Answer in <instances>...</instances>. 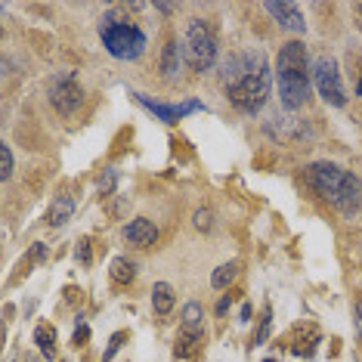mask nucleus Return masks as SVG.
Wrapping results in <instances>:
<instances>
[{
  "label": "nucleus",
  "mask_w": 362,
  "mask_h": 362,
  "mask_svg": "<svg viewBox=\"0 0 362 362\" xmlns=\"http://www.w3.org/2000/svg\"><path fill=\"white\" fill-rule=\"evenodd\" d=\"M233 62H238V71L229 69L226 78L229 103L242 112H260L269 100V87H273V71L267 65V56L242 53Z\"/></svg>",
  "instance_id": "obj_1"
},
{
  "label": "nucleus",
  "mask_w": 362,
  "mask_h": 362,
  "mask_svg": "<svg viewBox=\"0 0 362 362\" xmlns=\"http://www.w3.org/2000/svg\"><path fill=\"white\" fill-rule=\"evenodd\" d=\"M307 177H310V186L316 189L332 208L344 211V214L359 211L362 183L353 170L341 168V164H332V161H313L307 168Z\"/></svg>",
  "instance_id": "obj_2"
},
{
  "label": "nucleus",
  "mask_w": 362,
  "mask_h": 362,
  "mask_svg": "<svg viewBox=\"0 0 362 362\" xmlns=\"http://www.w3.org/2000/svg\"><path fill=\"white\" fill-rule=\"evenodd\" d=\"M310 56L300 40H291L279 50L276 59V84L285 109H300L310 100Z\"/></svg>",
  "instance_id": "obj_3"
},
{
  "label": "nucleus",
  "mask_w": 362,
  "mask_h": 362,
  "mask_svg": "<svg viewBox=\"0 0 362 362\" xmlns=\"http://www.w3.org/2000/svg\"><path fill=\"white\" fill-rule=\"evenodd\" d=\"M103 35V44L105 50H109L115 59H139V56L146 53V35L139 31L136 25H130V22H103L100 28Z\"/></svg>",
  "instance_id": "obj_4"
},
{
  "label": "nucleus",
  "mask_w": 362,
  "mask_h": 362,
  "mask_svg": "<svg viewBox=\"0 0 362 362\" xmlns=\"http://www.w3.org/2000/svg\"><path fill=\"white\" fill-rule=\"evenodd\" d=\"M183 59L192 65L195 71H211L214 59H217V37L208 28L204 19H192L186 28V47H183Z\"/></svg>",
  "instance_id": "obj_5"
},
{
  "label": "nucleus",
  "mask_w": 362,
  "mask_h": 362,
  "mask_svg": "<svg viewBox=\"0 0 362 362\" xmlns=\"http://www.w3.org/2000/svg\"><path fill=\"white\" fill-rule=\"evenodd\" d=\"M313 84H316V93L322 96L328 105H347V93H344V81H341V69L332 56H319L316 62L310 65Z\"/></svg>",
  "instance_id": "obj_6"
},
{
  "label": "nucleus",
  "mask_w": 362,
  "mask_h": 362,
  "mask_svg": "<svg viewBox=\"0 0 362 362\" xmlns=\"http://www.w3.org/2000/svg\"><path fill=\"white\" fill-rule=\"evenodd\" d=\"M204 313L199 303H189L183 310V325H180V337H177V356H189L192 350H199L202 337H204Z\"/></svg>",
  "instance_id": "obj_7"
},
{
  "label": "nucleus",
  "mask_w": 362,
  "mask_h": 362,
  "mask_svg": "<svg viewBox=\"0 0 362 362\" xmlns=\"http://www.w3.org/2000/svg\"><path fill=\"white\" fill-rule=\"evenodd\" d=\"M50 100L59 115H75L81 109V103H84V90L78 87V81L71 75H62V78H56V84L50 87Z\"/></svg>",
  "instance_id": "obj_8"
},
{
  "label": "nucleus",
  "mask_w": 362,
  "mask_h": 362,
  "mask_svg": "<svg viewBox=\"0 0 362 362\" xmlns=\"http://www.w3.org/2000/svg\"><path fill=\"white\" fill-rule=\"evenodd\" d=\"M139 103H143L152 115H158L164 124H177V121H183L189 112H199V109H202V103H199V100H192V103H180V105H168V103H152L149 96H139Z\"/></svg>",
  "instance_id": "obj_9"
},
{
  "label": "nucleus",
  "mask_w": 362,
  "mask_h": 362,
  "mask_svg": "<svg viewBox=\"0 0 362 362\" xmlns=\"http://www.w3.org/2000/svg\"><path fill=\"white\" fill-rule=\"evenodd\" d=\"M267 13L288 31H303L307 28V22H303V13H300L298 4H267Z\"/></svg>",
  "instance_id": "obj_10"
},
{
  "label": "nucleus",
  "mask_w": 362,
  "mask_h": 362,
  "mask_svg": "<svg viewBox=\"0 0 362 362\" xmlns=\"http://www.w3.org/2000/svg\"><path fill=\"white\" fill-rule=\"evenodd\" d=\"M124 238L130 245H136V248H152L155 242H158V229H155L152 220H134V223H127L124 229Z\"/></svg>",
  "instance_id": "obj_11"
},
{
  "label": "nucleus",
  "mask_w": 362,
  "mask_h": 362,
  "mask_svg": "<svg viewBox=\"0 0 362 362\" xmlns=\"http://www.w3.org/2000/svg\"><path fill=\"white\" fill-rule=\"evenodd\" d=\"M174 288L170 285H164V282H158L152 288V307H155V313H158V316H168L170 310H174Z\"/></svg>",
  "instance_id": "obj_12"
},
{
  "label": "nucleus",
  "mask_w": 362,
  "mask_h": 362,
  "mask_svg": "<svg viewBox=\"0 0 362 362\" xmlns=\"http://www.w3.org/2000/svg\"><path fill=\"white\" fill-rule=\"evenodd\" d=\"M109 273H112L115 285H127V282H134V276H136V263L127 260V257H115L112 267H109Z\"/></svg>",
  "instance_id": "obj_13"
},
{
  "label": "nucleus",
  "mask_w": 362,
  "mask_h": 362,
  "mask_svg": "<svg viewBox=\"0 0 362 362\" xmlns=\"http://www.w3.org/2000/svg\"><path fill=\"white\" fill-rule=\"evenodd\" d=\"M71 211H75V202L71 199H56L50 214H47V220H50V226H62L65 220L71 217Z\"/></svg>",
  "instance_id": "obj_14"
},
{
  "label": "nucleus",
  "mask_w": 362,
  "mask_h": 362,
  "mask_svg": "<svg viewBox=\"0 0 362 362\" xmlns=\"http://www.w3.org/2000/svg\"><path fill=\"white\" fill-rule=\"evenodd\" d=\"M161 71L168 78H177L180 75V47L177 44H170L168 50H164V56H161Z\"/></svg>",
  "instance_id": "obj_15"
},
{
  "label": "nucleus",
  "mask_w": 362,
  "mask_h": 362,
  "mask_svg": "<svg viewBox=\"0 0 362 362\" xmlns=\"http://www.w3.org/2000/svg\"><path fill=\"white\" fill-rule=\"evenodd\" d=\"M238 276V263L235 260H229V263H223L220 269H214V276H211V285L214 288H226L233 279Z\"/></svg>",
  "instance_id": "obj_16"
},
{
  "label": "nucleus",
  "mask_w": 362,
  "mask_h": 362,
  "mask_svg": "<svg viewBox=\"0 0 362 362\" xmlns=\"http://www.w3.org/2000/svg\"><path fill=\"white\" fill-rule=\"evenodd\" d=\"M35 337H37L40 353H44L47 359H53V356H56V347H53V344H56V332H53V328H50V325H40Z\"/></svg>",
  "instance_id": "obj_17"
},
{
  "label": "nucleus",
  "mask_w": 362,
  "mask_h": 362,
  "mask_svg": "<svg viewBox=\"0 0 362 362\" xmlns=\"http://www.w3.org/2000/svg\"><path fill=\"white\" fill-rule=\"evenodd\" d=\"M10 174H13V155L4 146V139H0V180H6Z\"/></svg>",
  "instance_id": "obj_18"
},
{
  "label": "nucleus",
  "mask_w": 362,
  "mask_h": 362,
  "mask_svg": "<svg viewBox=\"0 0 362 362\" xmlns=\"http://www.w3.org/2000/svg\"><path fill=\"white\" fill-rule=\"evenodd\" d=\"M195 226H199L202 233H208V229H211V211L208 208H202L199 214H195Z\"/></svg>",
  "instance_id": "obj_19"
},
{
  "label": "nucleus",
  "mask_w": 362,
  "mask_h": 362,
  "mask_svg": "<svg viewBox=\"0 0 362 362\" xmlns=\"http://www.w3.org/2000/svg\"><path fill=\"white\" fill-rule=\"evenodd\" d=\"M4 71H6V65H4V62H0V78H4Z\"/></svg>",
  "instance_id": "obj_20"
},
{
  "label": "nucleus",
  "mask_w": 362,
  "mask_h": 362,
  "mask_svg": "<svg viewBox=\"0 0 362 362\" xmlns=\"http://www.w3.org/2000/svg\"><path fill=\"white\" fill-rule=\"evenodd\" d=\"M359 322H362V300H359Z\"/></svg>",
  "instance_id": "obj_21"
},
{
  "label": "nucleus",
  "mask_w": 362,
  "mask_h": 362,
  "mask_svg": "<svg viewBox=\"0 0 362 362\" xmlns=\"http://www.w3.org/2000/svg\"><path fill=\"white\" fill-rule=\"evenodd\" d=\"M359 96H362V78H359Z\"/></svg>",
  "instance_id": "obj_22"
}]
</instances>
